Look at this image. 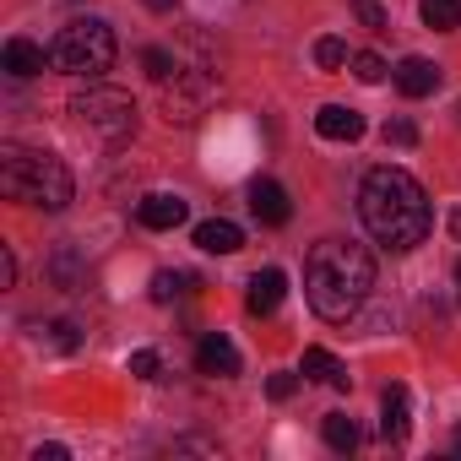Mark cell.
Returning a JSON list of instances; mask_svg holds the SVG:
<instances>
[{
    "mask_svg": "<svg viewBox=\"0 0 461 461\" xmlns=\"http://www.w3.org/2000/svg\"><path fill=\"white\" fill-rule=\"evenodd\" d=\"M358 217H364L369 234H375L385 250H396V256H402V250H418V245L429 240V222H434L423 185H418L407 168H391V163H380V168L364 174Z\"/></svg>",
    "mask_w": 461,
    "mask_h": 461,
    "instance_id": "1",
    "label": "cell"
},
{
    "mask_svg": "<svg viewBox=\"0 0 461 461\" xmlns=\"http://www.w3.org/2000/svg\"><path fill=\"white\" fill-rule=\"evenodd\" d=\"M375 288V256L353 240H321L304 261V294L321 321H348Z\"/></svg>",
    "mask_w": 461,
    "mask_h": 461,
    "instance_id": "2",
    "label": "cell"
},
{
    "mask_svg": "<svg viewBox=\"0 0 461 461\" xmlns=\"http://www.w3.org/2000/svg\"><path fill=\"white\" fill-rule=\"evenodd\" d=\"M0 190L6 201H23V206H44V212H66L77 185H71V168L50 152H28L17 141L0 147Z\"/></svg>",
    "mask_w": 461,
    "mask_h": 461,
    "instance_id": "3",
    "label": "cell"
},
{
    "mask_svg": "<svg viewBox=\"0 0 461 461\" xmlns=\"http://www.w3.org/2000/svg\"><path fill=\"white\" fill-rule=\"evenodd\" d=\"M50 66L66 77H104L114 66V28L98 17H77L55 33L50 44Z\"/></svg>",
    "mask_w": 461,
    "mask_h": 461,
    "instance_id": "4",
    "label": "cell"
},
{
    "mask_svg": "<svg viewBox=\"0 0 461 461\" xmlns=\"http://www.w3.org/2000/svg\"><path fill=\"white\" fill-rule=\"evenodd\" d=\"M71 114H77L93 136H104L109 147H120L125 136H136V104H131V93H114V87L77 93V98H71Z\"/></svg>",
    "mask_w": 461,
    "mask_h": 461,
    "instance_id": "5",
    "label": "cell"
},
{
    "mask_svg": "<svg viewBox=\"0 0 461 461\" xmlns=\"http://www.w3.org/2000/svg\"><path fill=\"white\" fill-rule=\"evenodd\" d=\"M212 98H217V77L212 71H174L163 82V114L174 125H195L212 109Z\"/></svg>",
    "mask_w": 461,
    "mask_h": 461,
    "instance_id": "6",
    "label": "cell"
},
{
    "mask_svg": "<svg viewBox=\"0 0 461 461\" xmlns=\"http://www.w3.org/2000/svg\"><path fill=\"white\" fill-rule=\"evenodd\" d=\"M185 195H174V190H152V195H141V206H136V222L141 228H152V234H168V228H179L185 222Z\"/></svg>",
    "mask_w": 461,
    "mask_h": 461,
    "instance_id": "7",
    "label": "cell"
},
{
    "mask_svg": "<svg viewBox=\"0 0 461 461\" xmlns=\"http://www.w3.org/2000/svg\"><path fill=\"white\" fill-rule=\"evenodd\" d=\"M195 369H201V375H212V380L240 375V348L228 342L222 331H206V337L195 342Z\"/></svg>",
    "mask_w": 461,
    "mask_h": 461,
    "instance_id": "8",
    "label": "cell"
},
{
    "mask_svg": "<svg viewBox=\"0 0 461 461\" xmlns=\"http://www.w3.org/2000/svg\"><path fill=\"white\" fill-rule=\"evenodd\" d=\"M195 250H206V256H234V250H245V228L228 222V217H206V222H195Z\"/></svg>",
    "mask_w": 461,
    "mask_h": 461,
    "instance_id": "9",
    "label": "cell"
},
{
    "mask_svg": "<svg viewBox=\"0 0 461 461\" xmlns=\"http://www.w3.org/2000/svg\"><path fill=\"white\" fill-rule=\"evenodd\" d=\"M391 82H396V93H402V98H429V93L439 87V66H434V60H423V55H407V60L391 71Z\"/></svg>",
    "mask_w": 461,
    "mask_h": 461,
    "instance_id": "10",
    "label": "cell"
},
{
    "mask_svg": "<svg viewBox=\"0 0 461 461\" xmlns=\"http://www.w3.org/2000/svg\"><path fill=\"white\" fill-rule=\"evenodd\" d=\"M250 212H256V222H267V228H283V222L294 217L288 190H283L277 179H256V185H250Z\"/></svg>",
    "mask_w": 461,
    "mask_h": 461,
    "instance_id": "11",
    "label": "cell"
},
{
    "mask_svg": "<svg viewBox=\"0 0 461 461\" xmlns=\"http://www.w3.org/2000/svg\"><path fill=\"white\" fill-rule=\"evenodd\" d=\"M0 66H6L17 82H28V77H39V71L50 66V50H39L33 39H6V50H0Z\"/></svg>",
    "mask_w": 461,
    "mask_h": 461,
    "instance_id": "12",
    "label": "cell"
},
{
    "mask_svg": "<svg viewBox=\"0 0 461 461\" xmlns=\"http://www.w3.org/2000/svg\"><path fill=\"white\" fill-rule=\"evenodd\" d=\"M315 131H321L326 141H358V136H364V114L348 109V104H326V109L315 114Z\"/></svg>",
    "mask_w": 461,
    "mask_h": 461,
    "instance_id": "13",
    "label": "cell"
},
{
    "mask_svg": "<svg viewBox=\"0 0 461 461\" xmlns=\"http://www.w3.org/2000/svg\"><path fill=\"white\" fill-rule=\"evenodd\" d=\"M283 294H288V277H283L277 267H267V272H256V277H250L245 304H250V315H272V310L283 304Z\"/></svg>",
    "mask_w": 461,
    "mask_h": 461,
    "instance_id": "14",
    "label": "cell"
},
{
    "mask_svg": "<svg viewBox=\"0 0 461 461\" xmlns=\"http://www.w3.org/2000/svg\"><path fill=\"white\" fill-rule=\"evenodd\" d=\"M407 429H412V418H407V385H391V391L380 396V434H385L391 445H402Z\"/></svg>",
    "mask_w": 461,
    "mask_h": 461,
    "instance_id": "15",
    "label": "cell"
},
{
    "mask_svg": "<svg viewBox=\"0 0 461 461\" xmlns=\"http://www.w3.org/2000/svg\"><path fill=\"white\" fill-rule=\"evenodd\" d=\"M304 375L331 385V391H348V364L337 353H326V348H304Z\"/></svg>",
    "mask_w": 461,
    "mask_h": 461,
    "instance_id": "16",
    "label": "cell"
},
{
    "mask_svg": "<svg viewBox=\"0 0 461 461\" xmlns=\"http://www.w3.org/2000/svg\"><path fill=\"white\" fill-rule=\"evenodd\" d=\"M418 17L434 33H456L461 28V0H418Z\"/></svg>",
    "mask_w": 461,
    "mask_h": 461,
    "instance_id": "17",
    "label": "cell"
},
{
    "mask_svg": "<svg viewBox=\"0 0 461 461\" xmlns=\"http://www.w3.org/2000/svg\"><path fill=\"white\" fill-rule=\"evenodd\" d=\"M321 434H326V445H331L337 456H348V450H358V423H353L348 412H326V423H321Z\"/></svg>",
    "mask_w": 461,
    "mask_h": 461,
    "instance_id": "18",
    "label": "cell"
},
{
    "mask_svg": "<svg viewBox=\"0 0 461 461\" xmlns=\"http://www.w3.org/2000/svg\"><path fill=\"white\" fill-rule=\"evenodd\" d=\"M33 331H39V342H44V348H55V353H71V348L82 342L71 321H50V326H33Z\"/></svg>",
    "mask_w": 461,
    "mask_h": 461,
    "instance_id": "19",
    "label": "cell"
},
{
    "mask_svg": "<svg viewBox=\"0 0 461 461\" xmlns=\"http://www.w3.org/2000/svg\"><path fill=\"white\" fill-rule=\"evenodd\" d=\"M348 66H353V77H358V82H364V87H380V82H385V77H391V66H385V60H380V55H369V50H364V55H353V60H348Z\"/></svg>",
    "mask_w": 461,
    "mask_h": 461,
    "instance_id": "20",
    "label": "cell"
},
{
    "mask_svg": "<svg viewBox=\"0 0 461 461\" xmlns=\"http://www.w3.org/2000/svg\"><path fill=\"white\" fill-rule=\"evenodd\" d=\"M348 60H353V55H348L342 39H321V44H315V66H321V71H342Z\"/></svg>",
    "mask_w": 461,
    "mask_h": 461,
    "instance_id": "21",
    "label": "cell"
},
{
    "mask_svg": "<svg viewBox=\"0 0 461 461\" xmlns=\"http://www.w3.org/2000/svg\"><path fill=\"white\" fill-rule=\"evenodd\" d=\"M185 288H190V277H185V272H158V277H152V299H158V304H174Z\"/></svg>",
    "mask_w": 461,
    "mask_h": 461,
    "instance_id": "22",
    "label": "cell"
},
{
    "mask_svg": "<svg viewBox=\"0 0 461 461\" xmlns=\"http://www.w3.org/2000/svg\"><path fill=\"white\" fill-rule=\"evenodd\" d=\"M141 66H147V77H152V82H168V77L179 71V66H174V55H168V50H158V44H152V50H141Z\"/></svg>",
    "mask_w": 461,
    "mask_h": 461,
    "instance_id": "23",
    "label": "cell"
},
{
    "mask_svg": "<svg viewBox=\"0 0 461 461\" xmlns=\"http://www.w3.org/2000/svg\"><path fill=\"white\" fill-rule=\"evenodd\" d=\"M77 272H82L77 250H71V245H60V250H55V283H60V288H71V283H77Z\"/></svg>",
    "mask_w": 461,
    "mask_h": 461,
    "instance_id": "24",
    "label": "cell"
},
{
    "mask_svg": "<svg viewBox=\"0 0 461 461\" xmlns=\"http://www.w3.org/2000/svg\"><path fill=\"white\" fill-rule=\"evenodd\" d=\"M131 375H136V380H158V375H163V358H158L152 348H141V353H131Z\"/></svg>",
    "mask_w": 461,
    "mask_h": 461,
    "instance_id": "25",
    "label": "cell"
},
{
    "mask_svg": "<svg viewBox=\"0 0 461 461\" xmlns=\"http://www.w3.org/2000/svg\"><path fill=\"white\" fill-rule=\"evenodd\" d=\"M385 141L391 147H418V125L412 120H385Z\"/></svg>",
    "mask_w": 461,
    "mask_h": 461,
    "instance_id": "26",
    "label": "cell"
},
{
    "mask_svg": "<svg viewBox=\"0 0 461 461\" xmlns=\"http://www.w3.org/2000/svg\"><path fill=\"white\" fill-rule=\"evenodd\" d=\"M294 391H299V375H272V380H267V396H272V402H288Z\"/></svg>",
    "mask_w": 461,
    "mask_h": 461,
    "instance_id": "27",
    "label": "cell"
},
{
    "mask_svg": "<svg viewBox=\"0 0 461 461\" xmlns=\"http://www.w3.org/2000/svg\"><path fill=\"white\" fill-rule=\"evenodd\" d=\"M353 12L364 28H385V12H380V0H353Z\"/></svg>",
    "mask_w": 461,
    "mask_h": 461,
    "instance_id": "28",
    "label": "cell"
},
{
    "mask_svg": "<svg viewBox=\"0 0 461 461\" xmlns=\"http://www.w3.org/2000/svg\"><path fill=\"white\" fill-rule=\"evenodd\" d=\"M12 283H17V256L0 250V288H12Z\"/></svg>",
    "mask_w": 461,
    "mask_h": 461,
    "instance_id": "29",
    "label": "cell"
},
{
    "mask_svg": "<svg viewBox=\"0 0 461 461\" xmlns=\"http://www.w3.org/2000/svg\"><path fill=\"white\" fill-rule=\"evenodd\" d=\"M33 461H66V445H39Z\"/></svg>",
    "mask_w": 461,
    "mask_h": 461,
    "instance_id": "30",
    "label": "cell"
},
{
    "mask_svg": "<svg viewBox=\"0 0 461 461\" xmlns=\"http://www.w3.org/2000/svg\"><path fill=\"white\" fill-rule=\"evenodd\" d=\"M174 450H217L212 439H174Z\"/></svg>",
    "mask_w": 461,
    "mask_h": 461,
    "instance_id": "31",
    "label": "cell"
},
{
    "mask_svg": "<svg viewBox=\"0 0 461 461\" xmlns=\"http://www.w3.org/2000/svg\"><path fill=\"white\" fill-rule=\"evenodd\" d=\"M141 6H147V12H174L179 0H141Z\"/></svg>",
    "mask_w": 461,
    "mask_h": 461,
    "instance_id": "32",
    "label": "cell"
},
{
    "mask_svg": "<svg viewBox=\"0 0 461 461\" xmlns=\"http://www.w3.org/2000/svg\"><path fill=\"white\" fill-rule=\"evenodd\" d=\"M450 234H456V240H461V212H456V217H450Z\"/></svg>",
    "mask_w": 461,
    "mask_h": 461,
    "instance_id": "33",
    "label": "cell"
},
{
    "mask_svg": "<svg viewBox=\"0 0 461 461\" xmlns=\"http://www.w3.org/2000/svg\"><path fill=\"white\" fill-rule=\"evenodd\" d=\"M456 450H461V429H456Z\"/></svg>",
    "mask_w": 461,
    "mask_h": 461,
    "instance_id": "34",
    "label": "cell"
},
{
    "mask_svg": "<svg viewBox=\"0 0 461 461\" xmlns=\"http://www.w3.org/2000/svg\"><path fill=\"white\" fill-rule=\"evenodd\" d=\"M456 283H461V267H456Z\"/></svg>",
    "mask_w": 461,
    "mask_h": 461,
    "instance_id": "35",
    "label": "cell"
}]
</instances>
